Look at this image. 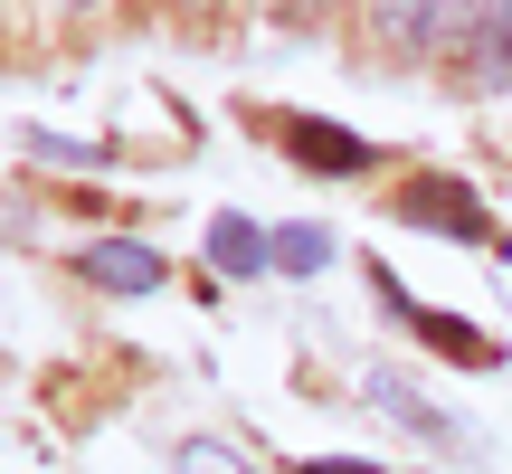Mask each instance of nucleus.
<instances>
[{
	"label": "nucleus",
	"instance_id": "4",
	"mask_svg": "<svg viewBox=\"0 0 512 474\" xmlns=\"http://www.w3.org/2000/svg\"><path fill=\"white\" fill-rule=\"evenodd\" d=\"M370 285H380V294H389V313H399V323L418 332V342H437L446 361H465V370H494V361H503V351L484 342L475 323H456V313H427V304H408V294H399V275H389V266H370Z\"/></svg>",
	"mask_w": 512,
	"mask_h": 474
},
{
	"label": "nucleus",
	"instance_id": "2",
	"mask_svg": "<svg viewBox=\"0 0 512 474\" xmlns=\"http://www.w3.org/2000/svg\"><path fill=\"white\" fill-rule=\"evenodd\" d=\"M399 219H408V228L456 237V247H494V219H484V200H475L465 181H446V171H418V181L399 190Z\"/></svg>",
	"mask_w": 512,
	"mask_h": 474
},
{
	"label": "nucleus",
	"instance_id": "10",
	"mask_svg": "<svg viewBox=\"0 0 512 474\" xmlns=\"http://www.w3.org/2000/svg\"><path fill=\"white\" fill-rule=\"evenodd\" d=\"M275 266H285V275H323L332 266V237L323 228H285V237H275Z\"/></svg>",
	"mask_w": 512,
	"mask_h": 474
},
{
	"label": "nucleus",
	"instance_id": "3",
	"mask_svg": "<svg viewBox=\"0 0 512 474\" xmlns=\"http://www.w3.org/2000/svg\"><path fill=\"white\" fill-rule=\"evenodd\" d=\"M275 133H285V152L304 171H323V181H351V171L380 162V143H361L351 124H323V114H275Z\"/></svg>",
	"mask_w": 512,
	"mask_h": 474
},
{
	"label": "nucleus",
	"instance_id": "8",
	"mask_svg": "<svg viewBox=\"0 0 512 474\" xmlns=\"http://www.w3.org/2000/svg\"><path fill=\"white\" fill-rule=\"evenodd\" d=\"M475 86H512V0H484L475 10Z\"/></svg>",
	"mask_w": 512,
	"mask_h": 474
},
{
	"label": "nucleus",
	"instance_id": "1",
	"mask_svg": "<svg viewBox=\"0 0 512 474\" xmlns=\"http://www.w3.org/2000/svg\"><path fill=\"white\" fill-rule=\"evenodd\" d=\"M475 10L484 0H370V38L389 57H437V48H456L475 29Z\"/></svg>",
	"mask_w": 512,
	"mask_h": 474
},
{
	"label": "nucleus",
	"instance_id": "7",
	"mask_svg": "<svg viewBox=\"0 0 512 474\" xmlns=\"http://www.w3.org/2000/svg\"><path fill=\"white\" fill-rule=\"evenodd\" d=\"M370 399H380V408H389V418H399V427H418V437H437V446H456V437H465V427L446 418L437 399H418V389H408L399 370H370Z\"/></svg>",
	"mask_w": 512,
	"mask_h": 474
},
{
	"label": "nucleus",
	"instance_id": "9",
	"mask_svg": "<svg viewBox=\"0 0 512 474\" xmlns=\"http://www.w3.org/2000/svg\"><path fill=\"white\" fill-rule=\"evenodd\" d=\"M171 474H256V465L228 437H181V446H171Z\"/></svg>",
	"mask_w": 512,
	"mask_h": 474
},
{
	"label": "nucleus",
	"instance_id": "12",
	"mask_svg": "<svg viewBox=\"0 0 512 474\" xmlns=\"http://www.w3.org/2000/svg\"><path fill=\"white\" fill-rule=\"evenodd\" d=\"M294 474H389V465H361V456H351V465H342V456H304Z\"/></svg>",
	"mask_w": 512,
	"mask_h": 474
},
{
	"label": "nucleus",
	"instance_id": "11",
	"mask_svg": "<svg viewBox=\"0 0 512 474\" xmlns=\"http://www.w3.org/2000/svg\"><path fill=\"white\" fill-rule=\"evenodd\" d=\"M29 152H38V162H57V171H95V162H105L95 143H67V133H29Z\"/></svg>",
	"mask_w": 512,
	"mask_h": 474
},
{
	"label": "nucleus",
	"instance_id": "6",
	"mask_svg": "<svg viewBox=\"0 0 512 474\" xmlns=\"http://www.w3.org/2000/svg\"><path fill=\"white\" fill-rule=\"evenodd\" d=\"M209 266L219 275H256V266H275V237L256 219H238V209H219V219H209Z\"/></svg>",
	"mask_w": 512,
	"mask_h": 474
},
{
	"label": "nucleus",
	"instance_id": "5",
	"mask_svg": "<svg viewBox=\"0 0 512 474\" xmlns=\"http://www.w3.org/2000/svg\"><path fill=\"white\" fill-rule=\"evenodd\" d=\"M76 275L86 285H105V294H162V247H143V237H95L86 256H76Z\"/></svg>",
	"mask_w": 512,
	"mask_h": 474
},
{
	"label": "nucleus",
	"instance_id": "13",
	"mask_svg": "<svg viewBox=\"0 0 512 474\" xmlns=\"http://www.w3.org/2000/svg\"><path fill=\"white\" fill-rule=\"evenodd\" d=\"M67 10H95V0H67Z\"/></svg>",
	"mask_w": 512,
	"mask_h": 474
}]
</instances>
